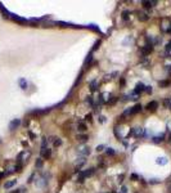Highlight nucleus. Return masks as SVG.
<instances>
[{
	"instance_id": "nucleus-36",
	"label": "nucleus",
	"mask_w": 171,
	"mask_h": 193,
	"mask_svg": "<svg viewBox=\"0 0 171 193\" xmlns=\"http://www.w3.org/2000/svg\"><path fill=\"white\" fill-rule=\"evenodd\" d=\"M145 91L147 93H152V86H145Z\"/></svg>"
},
{
	"instance_id": "nucleus-22",
	"label": "nucleus",
	"mask_w": 171,
	"mask_h": 193,
	"mask_svg": "<svg viewBox=\"0 0 171 193\" xmlns=\"http://www.w3.org/2000/svg\"><path fill=\"white\" fill-rule=\"evenodd\" d=\"M85 161H86V160H85V157H84V156H81V157H78V158H77V165H78V166H81L82 163H85Z\"/></svg>"
},
{
	"instance_id": "nucleus-42",
	"label": "nucleus",
	"mask_w": 171,
	"mask_h": 193,
	"mask_svg": "<svg viewBox=\"0 0 171 193\" xmlns=\"http://www.w3.org/2000/svg\"><path fill=\"white\" fill-rule=\"evenodd\" d=\"M131 178H133V179H138V177H136L135 174H133V175H131Z\"/></svg>"
},
{
	"instance_id": "nucleus-8",
	"label": "nucleus",
	"mask_w": 171,
	"mask_h": 193,
	"mask_svg": "<svg viewBox=\"0 0 171 193\" xmlns=\"http://www.w3.org/2000/svg\"><path fill=\"white\" fill-rule=\"evenodd\" d=\"M78 153H80L81 156H84V157H85V156L90 155V148H89V147H85V146H84V147L78 148Z\"/></svg>"
},
{
	"instance_id": "nucleus-31",
	"label": "nucleus",
	"mask_w": 171,
	"mask_h": 193,
	"mask_svg": "<svg viewBox=\"0 0 171 193\" xmlns=\"http://www.w3.org/2000/svg\"><path fill=\"white\" fill-rule=\"evenodd\" d=\"M166 52H167V53H170L171 52V40L167 43V45H166Z\"/></svg>"
},
{
	"instance_id": "nucleus-17",
	"label": "nucleus",
	"mask_w": 171,
	"mask_h": 193,
	"mask_svg": "<svg viewBox=\"0 0 171 193\" xmlns=\"http://www.w3.org/2000/svg\"><path fill=\"white\" fill-rule=\"evenodd\" d=\"M156 4H157V1H143V5H144L145 8H152Z\"/></svg>"
},
{
	"instance_id": "nucleus-34",
	"label": "nucleus",
	"mask_w": 171,
	"mask_h": 193,
	"mask_svg": "<svg viewBox=\"0 0 171 193\" xmlns=\"http://www.w3.org/2000/svg\"><path fill=\"white\" fill-rule=\"evenodd\" d=\"M89 27H90V29H92V30L96 31V32H99V29H98V27H96V26H95V25H90V26H89Z\"/></svg>"
},
{
	"instance_id": "nucleus-18",
	"label": "nucleus",
	"mask_w": 171,
	"mask_h": 193,
	"mask_svg": "<svg viewBox=\"0 0 171 193\" xmlns=\"http://www.w3.org/2000/svg\"><path fill=\"white\" fill-rule=\"evenodd\" d=\"M77 130H78V131H81V133H84V131L86 130V125H85L84 122H78V125H77Z\"/></svg>"
},
{
	"instance_id": "nucleus-4",
	"label": "nucleus",
	"mask_w": 171,
	"mask_h": 193,
	"mask_svg": "<svg viewBox=\"0 0 171 193\" xmlns=\"http://www.w3.org/2000/svg\"><path fill=\"white\" fill-rule=\"evenodd\" d=\"M131 133H133L134 136L140 138V136H143V135H144V129H141V128H134V129L131 130Z\"/></svg>"
},
{
	"instance_id": "nucleus-44",
	"label": "nucleus",
	"mask_w": 171,
	"mask_h": 193,
	"mask_svg": "<svg viewBox=\"0 0 171 193\" xmlns=\"http://www.w3.org/2000/svg\"><path fill=\"white\" fill-rule=\"evenodd\" d=\"M169 142H170V143H171V134H170V135H169Z\"/></svg>"
},
{
	"instance_id": "nucleus-23",
	"label": "nucleus",
	"mask_w": 171,
	"mask_h": 193,
	"mask_svg": "<svg viewBox=\"0 0 171 193\" xmlns=\"http://www.w3.org/2000/svg\"><path fill=\"white\" fill-rule=\"evenodd\" d=\"M53 142H54V146H55V147H58V146H61V144H62V140H61L59 138H54V140H53Z\"/></svg>"
},
{
	"instance_id": "nucleus-19",
	"label": "nucleus",
	"mask_w": 171,
	"mask_h": 193,
	"mask_svg": "<svg viewBox=\"0 0 171 193\" xmlns=\"http://www.w3.org/2000/svg\"><path fill=\"white\" fill-rule=\"evenodd\" d=\"M77 140L78 142H86L88 140V135H85V134H80V135H77Z\"/></svg>"
},
{
	"instance_id": "nucleus-25",
	"label": "nucleus",
	"mask_w": 171,
	"mask_h": 193,
	"mask_svg": "<svg viewBox=\"0 0 171 193\" xmlns=\"http://www.w3.org/2000/svg\"><path fill=\"white\" fill-rule=\"evenodd\" d=\"M35 165H36V167H39V169H40V167L43 166V161H41V158H37V160H36V162H35Z\"/></svg>"
},
{
	"instance_id": "nucleus-16",
	"label": "nucleus",
	"mask_w": 171,
	"mask_h": 193,
	"mask_svg": "<svg viewBox=\"0 0 171 193\" xmlns=\"http://www.w3.org/2000/svg\"><path fill=\"white\" fill-rule=\"evenodd\" d=\"M156 162L158 163V165H166L169 161H167V158H166V157H158V158L156 160Z\"/></svg>"
},
{
	"instance_id": "nucleus-21",
	"label": "nucleus",
	"mask_w": 171,
	"mask_h": 193,
	"mask_svg": "<svg viewBox=\"0 0 171 193\" xmlns=\"http://www.w3.org/2000/svg\"><path fill=\"white\" fill-rule=\"evenodd\" d=\"M92 60H93V53H89V54H88V57H86V59H85V64L90 63Z\"/></svg>"
},
{
	"instance_id": "nucleus-6",
	"label": "nucleus",
	"mask_w": 171,
	"mask_h": 193,
	"mask_svg": "<svg viewBox=\"0 0 171 193\" xmlns=\"http://www.w3.org/2000/svg\"><path fill=\"white\" fill-rule=\"evenodd\" d=\"M19 125H21V120L14 119L13 121H10V124H9V130H16Z\"/></svg>"
},
{
	"instance_id": "nucleus-32",
	"label": "nucleus",
	"mask_w": 171,
	"mask_h": 193,
	"mask_svg": "<svg viewBox=\"0 0 171 193\" xmlns=\"http://www.w3.org/2000/svg\"><path fill=\"white\" fill-rule=\"evenodd\" d=\"M131 41H133V37H131V36H129V37H126V40L124 41V44L126 45V44H129V43H131Z\"/></svg>"
},
{
	"instance_id": "nucleus-12",
	"label": "nucleus",
	"mask_w": 171,
	"mask_h": 193,
	"mask_svg": "<svg viewBox=\"0 0 171 193\" xmlns=\"http://www.w3.org/2000/svg\"><path fill=\"white\" fill-rule=\"evenodd\" d=\"M10 17H12V19H14L16 22H19V23H26V22H27V19H25V18H22V17H18V15H16V14H10Z\"/></svg>"
},
{
	"instance_id": "nucleus-26",
	"label": "nucleus",
	"mask_w": 171,
	"mask_h": 193,
	"mask_svg": "<svg viewBox=\"0 0 171 193\" xmlns=\"http://www.w3.org/2000/svg\"><path fill=\"white\" fill-rule=\"evenodd\" d=\"M90 89L93 90H96V80H94V81H92V84H90Z\"/></svg>"
},
{
	"instance_id": "nucleus-13",
	"label": "nucleus",
	"mask_w": 171,
	"mask_h": 193,
	"mask_svg": "<svg viewBox=\"0 0 171 193\" xmlns=\"http://www.w3.org/2000/svg\"><path fill=\"white\" fill-rule=\"evenodd\" d=\"M163 139H165V135H163V134L157 135V136H153V138H152L153 143H161V142H163Z\"/></svg>"
},
{
	"instance_id": "nucleus-37",
	"label": "nucleus",
	"mask_w": 171,
	"mask_h": 193,
	"mask_svg": "<svg viewBox=\"0 0 171 193\" xmlns=\"http://www.w3.org/2000/svg\"><path fill=\"white\" fill-rule=\"evenodd\" d=\"M121 193H127V188H126V187H121Z\"/></svg>"
},
{
	"instance_id": "nucleus-5",
	"label": "nucleus",
	"mask_w": 171,
	"mask_h": 193,
	"mask_svg": "<svg viewBox=\"0 0 171 193\" xmlns=\"http://www.w3.org/2000/svg\"><path fill=\"white\" fill-rule=\"evenodd\" d=\"M152 50H153V45L147 44V45H144V46L141 48V54H143V56H147V54H149Z\"/></svg>"
},
{
	"instance_id": "nucleus-40",
	"label": "nucleus",
	"mask_w": 171,
	"mask_h": 193,
	"mask_svg": "<svg viewBox=\"0 0 171 193\" xmlns=\"http://www.w3.org/2000/svg\"><path fill=\"white\" fill-rule=\"evenodd\" d=\"M85 119H86V120H89V121H90V120H92V115H90V113H89V115H86V117H85Z\"/></svg>"
},
{
	"instance_id": "nucleus-15",
	"label": "nucleus",
	"mask_w": 171,
	"mask_h": 193,
	"mask_svg": "<svg viewBox=\"0 0 171 193\" xmlns=\"http://www.w3.org/2000/svg\"><path fill=\"white\" fill-rule=\"evenodd\" d=\"M18 84H19L21 89H23V90L27 89V81H26L25 79H19V80H18Z\"/></svg>"
},
{
	"instance_id": "nucleus-20",
	"label": "nucleus",
	"mask_w": 171,
	"mask_h": 193,
	"mask_svg": "<svg viewBox=\"0 0 171 193\" xmlns=\"http://www.w3.org/2000/svg\"><path fill=\"white\" fill-rule=\"evenodd\" d=\"M148 14H145V13H139V19L140 21H143V22H145V21H148Z\"/></svg>"
},
{
	"instance_id": "nucleus-28",
	"label": "nucleus",
	"mask_w": 171,
	"mask_h": 193,
	"mask_svg": "<svg viewBox=\"0 0 171 193\" xmlns=\"http://www.w3.org/2000/svg\"><path fill=\"white\" fill-rule=\"evenodd\" d=\"M86 103H89V104H92V106H94V102H93V97H86Z\"/></svg>"
},
{
	"instance_id": "nucleus-29",
	"label": "nucleus",
	"mask_w": 171,
	"mask_h": 193,
	"mask_svg": "<svg viewBox=\"0 0 171 193\" xmlns=\"http://www.w3.org/2000/svg\"><path fill=\"white\" fill-rule=\"evenodd\" d=\"M127 18H129V12L125 10L124 13H122V19H124V21H127Z\"/></svg>"
},
{
	"instance_id": "nucleus-1",
	"label": "nucleus",
	"mask_w": 171,
	"mask_h": 193,
	"mask_svg": "<svg viewBox=\"0 0 171 193\" xmlns=\"http://www.w3.org/2000/svg\"><path fill=\"white\" fill-rule=\"evenodd\" d=\"M35 184H36V187H39V188H44V187H47V184H48L47 174L39 177V178L36 179V183H35Z\"/></svg>"
},
{
	"instance_id": "nucleus-7",
	"label": "nucleus",
	"mask_w": 171,
	"mask_h": 193,
	"mask_svg": "<svg viewBox=\"0 0 171 193\" xmlns=\"http://www.w3.org/2000/svg\"><path fill=\"white\" fill-rule=\"evenodd\" d=\"M145 90V85L143 84V82H138L136 84V86H135V90H134V93L136 94V95H139L141 91H144Z\"/></svg>"
},
{
	"instance_id": "nucleus-2",
	"label": "nucleus",
	"mask_w": 171,
	"mask_h": 193,
	"mask_svg": "<svg viewBox=\"0 0 171 193\" xmlns=\"http://www.w3.org/2000/svg\"><path fill=\"white\" fill-rule=\"evenodd\" d=\"M30 152L28 151H22L19 155H18V157H17V162L18 163H21V162H23V161H26L28 157H30Z\"/></svg>"
},
{
	"instance_id": "nucleus-33",
	"label": "nucleus",
	"mask_w": 171,
	"mask_h": 193,
	"mask_svg": "<svg viewBox=\"0 0 171 193\" xmlns=\"http://www.w3.org/2000/svg\"><path fill=\"white\" fill-rule=\"evenodd\" d=\"M84 179H85V178H84V177L80 174V175L77 177V181H78V183H84Z\"/></svg>"
},
{
	"instance_id": "nucleus-41",
	"label": "nucleus",
	"mask_w": 171,
	"mask_h": 193,
	"mask_svg": "<svg viewBox=\"0 0 171 193\" xmlns=\"http://www.w3.org/2000/svg\"><path fill=\"white\" fill-rule=\"evenodd\" d=\"M5 177V173H0V179H3Z\"/></svg>"
},
{
	"instance_id": "nucleus-30",
	"label": "nucleus",
	"mask_w": 171,
	"mask_h": 193,
	"mask_svg": "<svg viewBox=\"0 0 171 193\" xmlns=\"http://www.w3.org/2000/svg\"><path fill=\"white\" fill-rule=\"evenodd\" d=\"M158 84H159V86H167L170 82H169V81H159Z\"/></svg>"
},
{
	"instance_id": "nucleus-38",
	"label": "nucleus",
	"mask_w": 171,
	"mask_h": 193,
	"mask_svg": "<svg viewBox=\"0 0 171 193\" xmlns=\"http://www.w3.org/2000/svg\"><path fill=\"white\" fill-rule=\"evenodd\" d=\"M99 121H100V122L103 124V122L106 121V117H104V116H99Z\"/></svg>"
},
{
	"instance_id": "nucleus-11",
	"label": "nucleus",
	"mask_w": 171,
	"mask_h": 193,
	"mask_svg": "<svg viewBox=\"0 0 171 193\" xmlns=\"http://www.w3.org/2000/svg\"><path fill=\"white\" fill-rule=\"evenodd\" d=\"M157 107H158V103L156 101H152V102H149L147 104V109H149V111H155Z\"/></svg>"
},
{
	"instance_id": "nucleus-35",
	"label": "nucleus",
	"mask_w": 171,
	"mask_h": 193,
	"mask_svg": "<svg viewBox=\"0 0 171 193\" xmlns=\"http://www.w3.org/2000/svg\"><path fill=\"white\" fill-rule=\"evenodd\" d=\"M99 45H100V41H95V44H94V46H93V50H96Z\"/></svg>"
},
{
	"instance_id": "nucleus-24",
	"label": "nucleus",
	"mask_w": 171,
	"mask_h": 193,
	"mask_svg": "<svg viewBox=\"0 0 171 193\" xmlns=\"http://www.w3.org/2000/svg\"><path fill=\"white\" fill-rule=\"evenodd\" d=\"M106 153H107L108 156H113V155H115V149H113V148H107Z\"/></svg>"
},
{
	"instance_id": "nucleus-14",
	"label": "nucleus",
	"mask_w": 171,
	"mask_h": 193,
	"mask_svg": "<svg viewBox=\"0 0 171 193\" xmlns=\"http://www.w3.org/2000/svg\"><path fill=\"white\" fill-rule=\"evenodd\" d=\"M16 184H17V180H9V181H7V183L4 184V188H5V189H9V188L14 187Z\"/></svg>"
},
{
	"instance_id": "nucleus-27",
	"label": "nucleus",
	"mask_w": 171,
	"mask_h": 193,
	"mask_svg": "<svg viewBox=\"0 0 171 193\" xmlns=\"http://www.w3.org/2000/svg\"><path fill=\"white\" fill-rule=\"evenodd\" d=\"M48 144V139L47 138H43V142H41V148H47Z\"/></svg>"
},
{
	"instance_id": "nucleus-9",
	"label": "nucleus",
	"mask_w": 171,
	"mask_h": 193,
	"mask_svg": "<svg viewBox=\"0 0 171 193\" xmlns=\"http://www.w3.org/2000/svg\"><path fill=\"white\" fill-rule=\"evenodd\" d=\"M80 174H81L84 178H86V177H92V175L94 174V169H93V167H90V169H86V170L81 171Z\"/></svg>"
},
{
	"instance_id": "nucleus-3",
	"label": "nucleus",
	"mask_w": 171,
	"mask_h": 193,
	"mask_svg": "<svg viewBox=\"0 0 171 193\" xmlns=\"http://www.w3.org/2000/svg\"><path fill=\"white\" fill-rule=\"evenodd\" d=\"M141 104H136V106H134L133 108H129V109H126L125 111V115H135V113H138L139 111H141Z\"/></svg>"
},
{
	"instance_id": "nucleus-39",
	"label": "nucleus",
	"mask_w": 171,
	"mask_h": 193,
	"mask_svg": "<svg viewBox=\"0 0 171 193\" xmlns=\"http://www.w3.org/2000/svg\"><path fill=\"white\" fill-rule=\"evenodd\" d=\"M103 148H104V146H98V147H96V151L99 152V151H102Z\"/></svg>"
},
{
	"instance_id": "nucleus-43",
	"label": "nucleus",
	"mask_w": 171,
	"mask_h": 193,
	"mask_svg": "<svg viewBox=\"0 0 171 193\" xmlns=\"http://www.w3.org/2000/svg\"><path fill=\"white\" fill-rule=\"evenodd\" d=\"M167 71H169V74L171 72V66H167Z\"/></svg>"
},
{
	"instance_id": "nucleus-10",
	"label": "nucleus",
	"mask_w": 171,
	"mask_h": 193,
	"mask_svg": "<svg viewBox=\"0 0 171 193\" xmlns=\"http://www.w3.org/2000/svg\"><path fill=\"white\" fill-rule=\"evenodd\" d=\"M50 155H52V149H49V148H41V156H43V157L49 158V157H50Z\"/></svg>"
}]
</instances>
